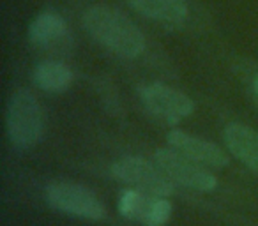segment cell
I'll return each mask as SVG.
<instances>
[{
	"mask_svg": "<svg viewBox=\"0 0 258 226\" xmlns=\"http://www.w3.org/2000/svg\"><path fill=\"white\" fill-rule=\"evenodd\" d=\"M83 23L97 43L122 57L135 58L144 51V34L118 9L94 6L83 15Z\"/></svg>",
	"mask_w": 258,
	"mask_h": 226,
	"instance_id": "obj_1",
	"label": "cell"
},
{
	"mask_svg": "<svg viewBox=\"0 0 258 226\" xmlns=\"http://www.w3.org/2000/svg\"><path fill=\"white\" fill-rule=\"evenodd\" d=\"M8 133L13 145L29 148L37 143L43 133V113L36 96L22 89L15 92L8 104Z\"/></svg>",
	"mask_w": 258,
	"mask_h": 226,
	"instance_id": "obj_2",
	"label": "cell"
},
{
	"mask_svg": "<svg viewBox=\"0 0 258 226\" xmlns=\"http://www.w3.org/2000/svg\"><path fill=\"white\" fill-rule=\"evenodd\" d=\"M46 200L55 210L82 219L99 221L104 217V205L87 187L73 182H53L46 187Z\"/></svg>",
	"mask_w": 258,
	"mask_h": 226,
	"instance_id": "obj_3",
	"label": "cell"
},
{
	"mask_svg": "<svg viewBox=\"0 0 258 226\" xmlns=\"http://www.w3.org/2000/svg\"><path fill=\"white\" fill-rule=\"evenodd\" d=\"M111 173L122 182L137 186L154 196H170L173 193L172 179L142 158H122L111 166Z\"/></svg>",
	"mask_w": 258,
	"mask_h": 226,
	"instance_id": "obj_4",
	"label": "cell"
},
{
	"mask_svg": "<svg viewBox=\"0 0 258 226\" xmlns=\"http://www.w3.org/2000/svg\"><path fill=\"white\" fill-rule=\"evenodd\" d=\"M156 161L170 179L195 191L207 193L218 186V179L212 173L205 172L204 168L198 166V163L191 161L173 148H159L156 152Z\"/></svg>",
	"mask_w": 258,
	"mask_h": 226,
	"instance_id": "obj_5",
	"label": "cell"
},
{
	"mask_svg": "<svg viewBox=\"0 0 258 226\" xmlns=\"http://www.w3.org/2000/svg\"><path fill=\"white\" fill-rule=\"evenodd\" d=\"M140 94L147 110L166 122H179L189 117L195 110L193 101L186 94L170 89L163 83H151L144 87Z\"/></svg>",
	"mask_w": 258,
	"mask_h": 226,
	"instance_id": "obj_6",
	"label": "cell"
},
{
	"mask_svg": "<svg viewBox=\"0 0 258 226\" xmlns=\"http://www.w3.org/2000/svg\"><path fill=\"white\" fill-rule=\"evenodd\" d=\"M166 140H168L170 147L173 150L180 152V154L186 156L187 159H191L195 163L212 166V168H223V166L228 165V158L218 145L202 140V138H197L193 134L175 129L170 131Z\"/></svg>",
	"mask_w": 258,
	"mask_h": 226,
	"instance_id": "obj_7",
	"label": "cell"
},
{
	"mask_svg": "<svg viewBox=\"0 0 258 226\" xmlns=\"http://www.w3.org/2000/svg\"><path fill=\"white\" fill-rule=\"evenodd\" d=\"M225 141L237 159L258 173V133L242 124H230L225 129Z\"/></svg>",
	"mask_w": 258,
	"mask_h": 226,
	"instance_id": "obj_8",
	"label": "cell"
},
{
	"mask_svg": "<svg viewBox=\"0 0 258 226\" xmlns=\"http://www.w3.org/2000/svg\"><path fill=\"white\" fill-rule=\"evenodd\" d=\"M129 4L156 22L179 25L187 18V6L184 0H129Z\"/></svg>",
	"mask_w": 258,
	"mask_h": 226,
	"instance_id": "obj_9",
	"label": "cell"
},
{
	"mask_svg": "<svg viewBox=\"0 0 258 226\" xmlns=\"http://www.w3.org/2000/svg\"><path fill=\"white\" fill-rule=\"evenodd\" d=\"M34 82L46 92H62L73 82V72L62 62L48 60L43 62L34 71Z\"/></svg>",
	"mask_w": 258,
	"mask_h": 226,
	"instance_id": "obj_10",
	"label": "cell"
},
{
	"mask_svg": "<svg viewBox=\"0 0 258 226\" xmlns=\"http://www.w3.org/2000/svg\"><path fill=\"white\" fill-rule=\"evenodd\" d=\"M66 30H68V25L62 16L55 15V13H41L29 27V37L32 43L46 46V44H51L53 41L64 37Z\"/></svg>",
	"mask_w": 258,
	"mask_h": 226,
	"instance_id": "obj_11",
	"label": "cell"
},
{
	"mask_svg": "<svg viewBox=\"0 0 258 226\" xmlns=\"http://www.w3.org/2000/svg\"><path fill=\"white\" fill-rule=\"evenodd\" d=\"M154 198L144 196L138 191H124L120 194V200H118V210L124 217L133 219V221H138L144 224L145 219H147V214L151 210V205Z\"/></svg>",
	"mask_w": 258,
	"mask_h": 226,
	"instance_id": "obj_12",
	"label": "cell"
},
{
	"mask_svg": "<svg viewBox=\"0 0 258 226\" xmlns=\"http://www.w3.org/2000/svg\"><path fill=\"white\" fill-rule=\"evenodd\" d=\"M170 215H172V203L163 196H154L151 205V210L147 214L144 224L145 226H165L168 222Z\"/></svg>",
	"mask_w": 258,
	"mask_h": 226,
	"instance_id": "obj_13",
	"label": "cell"
},
{
	"mask_svg": "<svg viewBox=\"0 0 258 226\" xmlns=\"http://www.w3.org/2000/svg\"><path fill=\"white\" fill-rule=\"evenodd\" d=\"M253 87H254V94H256V97H258V74H256V78H254V82H253Z\"/></svg>",
	"mask_w": 258,
	"mask_h": 226,
	"instance_id": "obj_14",
	"label": "cell"
}]
</instances>
